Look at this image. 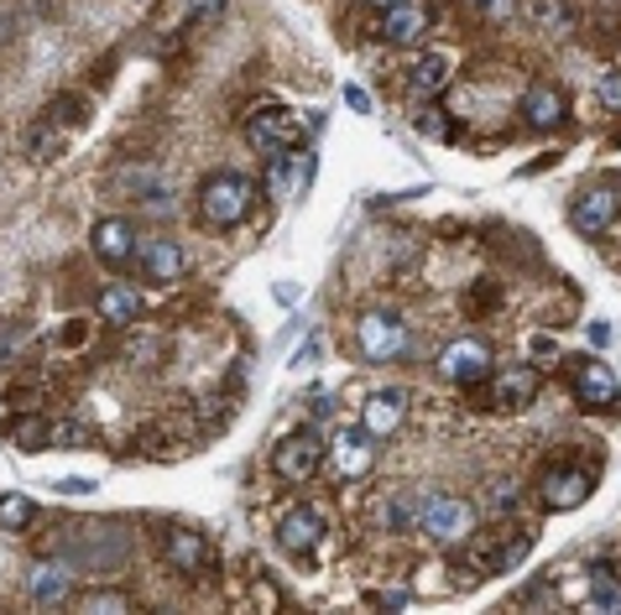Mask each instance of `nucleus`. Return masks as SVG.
Listing matches in <instances>:
<instances>
[{
    "mask_svg": "<svg viewBox=\"0 0 621 615\" xmlns=\"http://www.w3.org/2000/svg\"><path fill=\"white\" fill-rule=\"evenodd\" d=\"M251 204H257V183L246 172H214V178H204V189H199V214L214 230L241 224L251 214Z\"/></svg>",
    "mask_w": 621,
    "mask_h": 615,
    "instance_id": "f257e3e1",
    "label": "nucleus"
},
{
    "mask_svg": "<svg viewBox=\"0 0 621 615\" xmlns=\"http://www.w3.org/2000/svg\"><path fill=\"white\" fill-rule=\"evenodd\" d=\"M418 532L439 547H465L475 537V506L460 496H444V491L439 496H423V506H418Z\"/></svg>",
    "mask_w": 621,
    "mask_h": 615,
    "instance_id": "f03ea898",
    "label": "nucleus"
},
{
    "mask_svg": "<svg viewBox=\"0 0 621 615\" xmlns=\"http://www.w3.org/2000/svg\"><path fill=\"white\" fill-rule=\"evenodd\" d=\"M355 350H361L365 365H387L408 350V324L402 313H387V308H371L355 319Z\"/></svg>",
    "mask_w": 621,
    "mask_h": 615,
    "instance_id": "7ed1b4c3",
    "label": "nucleus"
},
{
    "mask_svg": "<svg viewBox=\"0 0 621 615\" xmlns=\"http://www.w3.org/2000/svg\"><path fill=\"white\" fill-rule=\"evenodd\" d=\"M329 454V438L324 433H293L272 448V475L288 480V485H303V480L319 475V464Z\"/></svg>",
    "mask_w": 621,
    "mask_h": 615,
    "instance_id": "20e7f679",
    "label": "nucleus"
},
{
    "mask_svg": "<svg viewBox=\"0 0 621 615\" xmlns=\"http://www.w3.org/2000/svg\"><path fill=\"white\" fill-rule=\"evenodd\" d=\"M439 376L454 381V386H481L491 381V344L465 334V340H449L439 350Z\"/></svg>",
    "mask_w": 621,
    "mask_h": 615,
    "instance_id": "39448f33",
    "label": "nucleus"
},
{
    "mask_svg": "<svg viewBox=\"0 0 621 615\" xmlns=\"http://www.w3.org/2000/svg\"><path fill=\"white\" fill-rule=\"evenodd\" d=\"M298 120L282 110V104H261V110H251L246 115V141L257 147V152H267V157H282V152H293L298 147Z\"/></svg>",
    "mask_w": 621,
    "mask_h": 615,
    "instance_id": "423d86ee",
    "label": "nucleus"
},
{
    "mask_svg": "<svg viewBox=\"0 0 621 615\" xmlns=\"http://www.w3.org/2000/svg\"><path fill=\"white\" fill-rule=\"evenodd\" d=\"M574 402L590 412H611L621 402V386L611 376V365L595 355H580L574 360Z\"/></svg>",
    "mask_w": 621,
    "mask_h": 615,
    "instance_id": "0eeeda50",
    "label": "nucleus"
},
{
    "mask_svg": "<svg viewBox=\"0 0 621 615\" xmlns=\"http://www.w3.org/2000/svg\"><path fill=\"white\" fill-rule=\"evenodd\" d=\"M329 464H334L340 480L371 475V464H377V438H371L365 427H340V433L329 438Z\"/></svg>",
    "mask_w": 621,
    "mask_h": 615,
    "instance_id": "6e6552de",
    "label": "nucleus"
},
{
    "mask_svg": "<svg viewBox=\"0 0 621 615\" xmlns=\"http://www.w3.org/2000/svg\"><path fill=\"white\" fill-rule=\"evenodd\" d=\"M429 27H433L429 0H398V6L381 11V42H392V48H413V42H423Z\"/></svg>",
    "mask_w": 621,
    "mask_h": 615,
    "instance_id": "1a4fd4ad",
    "label": "nucleus"
},
{
    "mask_svg": "<svg viewBox=\"0 0 621 615\" xmlns=\"http://www.w3.org/2000/svg\"><path fill=\"white\" fill-rule=\"evenodd\" d=\"M570 224L585 240H601L605 230L617 224V193L605 189V183H590V189H580V193H574V204H570Z\"/></svg>",
    "mask_w": 621,
    "mask_h": 615,
    "instance_id": "9d476101",
    "label": "nucleus"
},
{
    "mask_svg": "<svg viewBox=\"0 0 621 615\" xmlns=\"http://www.w3.org/2000/svg\"><path fill=\"white\" fill-rule=\"evenodd\" d=\"M590 491H595L590 470H549L538 480V506L543 512H574V506L590 501Z\"/></svg>",
    "mask_w": 621,
    "mask_h": 615,
    "instance_id": "9b49d317",
    "label": "nucleus"
},
{
    "mask_svg": "<svg viewBox=\"0 0 621 615\" xmlns=\"http://www.w3.org/2000/svg\"><path fill=\"white\" fill-rule=\"evenodd\" d=\"M162 558H168V568H173V574L193 579V574H204V568H214V547H209V537H204V532H193V527H173L168 537H162Z\"/></svg>",
    "mask_w": 621,
    "mask_h": 615,
    "instance_id": "f8f14e48",
    "label": "nucleus"
},
{
    "mask_svg": "<svg viewBox=\"0 0 621 615\" xmlns=\"http://www.w3.org/2000/svg\"><path fill=\"white\" fill-rule=\"evenodd\" d=\"M319 543H324V512H313V506H293V512L277 522V547H282V553L309 558V553H319Z\"/></svg>",
    "mask_w": 621,
    "mask_h": 615,
    "instance_id": "ddd939ff",
    "label": "nucleus"
},
{
    "mask_svg": "<svg viewBox=\"0 0 621 615\" xmlns=\"http://www.w3.org/2000/svg\"><path fill=\"white\" fill-rule=\"evenodd\" d=\"M89 245H94V256H100L104 266H126V261L141 251L137 224L121 220V214H110V220L94 224V230H89Z\"/></svg>",
    "mask_w": 621,
    "mask_h": 615,
    "instance_id": "4468645a",
    "label": "nucleus"
},
{
    "mask_svg": "<svg viewBox=\"0 0 621 615\" xmlns=\"http://www.w3.org/2000/svg\"><path fill=\"white\" fill-rule=\"evenodd\" d=\"M485 396H491V407L497 412H522L538 402V371H528V365H512V371H491V386H485Z\"/></svg>",
    "mask_w": 621,
    "mask_h": 615,
    "instance_id": "2eb2a0df",
    "label": "nucleus"
},
{
    "mask_svg": "<svg viewBox=\"0 0 621 615\" xmlns=\"http://www.w3.org/2000/svg\"><path fill=\"white\" fill-rule=\"evenodd\" d=\"M564 115H570V100H564L559 84H533L522 94V125L528 131H559Z\"/></svg>",
    "mask_w": 621,
    "mask_h": 615,
    "instance_id": "dca6fc26",
    "label": "nucleus"
},
{
    "mask_svg": "<svg viewBox=\"0 0 621 615\" xmlns=\"http://www.w3.org/2000/svg\"><path fill=\"white\" fill-rule=\"evenodd\" d=\"M137 256H141V272L152 276V282H162V288H168V282H178V276L189 272V256H183V245H178L173 235L147 240Z\"/></svg>",
    "mask_w": 621,
    "mask_h": 615,
    "instance_id": "f3484780",
    "label": "nucleus"
},
{
    "mask_svg": "<svg viewBox=\"0 0 621 615\" xmlns=\"http://www.w3.org/2000/svg\"><path fill=\"white\" fill-rule=\"evenodd\" d=\"M402 417H408V396L402 392H371L365 396V407H361V427L371 433V438H387V433H398Z\"/></svg>",
    "mask_w": 621,
    "mask_h": 615,
    "instance_id": "a211bd4d",
    "label": "nucleus"
},
{
    "mask_svg": "<svg viewBox=\"0 0 621 615\" xmlns=\"http://www.w3.org/2000/svg\"><path fill=\"white\" fill-rule=\"evenodd\" d=\"M141 308H147V298H141L137 288H121V282H116V288H104V292H100V319H104L110 329L137 324Z\"/></svg>",
    "mask_w": 621,
    "mask_h": 615,
    "instance_id": "6ab92c4d",
    "label": "nucleus"
},
{
    "mask_svg": "<svg viewBox=\"0 0 621 615\" xmlns=\"http://www.w3.org/2000/svg\"><path fill=\"white\" fill-rule=\"evenodd\" d=\"M6 438H11L21 454H42V448H52V423L42 412H17L11 427H6Z\"/></svg>",
    "mask_w": 621,
    "mask_h": 615,
    "instance_id": "aec40b11",
    "label": "nucleus"
},
{
    "mask_svg": "<svg viewBox=\"0 0 621 615\" xmlns=\"http://www.w3.org/2000/svg\"><path fill=\"white\" fill-rule=\"evenodd\" d=\"M73 595V579L63 564H37L32 568V599L37 605H63Z\"/></svg>",
    "mask_w": 621,
    "mask_h": 615,
    "instance_id": "412c9836",
    "label": "nucleus"
},
{
    "mask_svg": "<svg viewBox=\"0 0 621 615\" xmlns=\"http://www.w3.org/2000/svg\"><path fill=\"white\" fill-rule=\"evenodd\" d=\"M21 147H27V157H32V162H58V157H63V147H69V137H63V125H58V120H37Z\"/></svg>",
    "mask_w": 621,
    "mask_h": 615,
    "instance_id": "4be33fe9",
    "label": "nucleus"
},
{
    "mask_svg": "<svg viewBox=\"0 0 621 615\" xmlns=\"http://www.w3.org/2000/svg\"><path fill=\"white\" fill-rule=\"evenodd\" d=\"M449 79H454V69H449L444 52H423V58L413 63V89L418 94H444Z\"/></svg>",
    "mask_w": 621,
    "mask_h": 615,
    "instance_id": "5701e85b",
    "label": "nucleus"
},
{
    "mask_svg": "<svg viewBox=\"0 0 621 615\" xmlns=\"http://www.w3.org/2000/svg\"><path fill=\"white\" fill-rule=\"evenodd\" d=\"M590 605L621 615V579L611 574V568H595V574H590Z\"/></svg>",
    "mask_w": 621,
    "mask_h": 615,
    "instance_id": "b1692460",
    "label": "nucleus"
},
{
    "mask_svg": "<svg viewBox=\"0 0 621 615\" xmlns=\"http://www.w3.org/2000/svg\"><path fill=\"white\" fill-rule=\"evenodd\" d=\"M79 611L84 615H121V611H131V595H126V589H89V595H79Z\"/></svg>",
    "mask_w": 621,
    "mask_h": 615,
    "instance_id": "393cba45",
    "label": "nucleus"
},
{
    "mask_svg": "<svg viewBox=\"0 0 621 615\" xmlns=\"http://www.w3.org/2000/svg\"><path fill=\"white\" fill-rule=\"evenodd\" d=\"M37 516V506L27 496H0V532H21Z\"/></svg>",
    "mask_w": 621,
    "mask_h": 615,
    "instance_id": "a878e982",
    "label": "nucleus"
},
{
    "mask_svg": "<svg viewBox=\"0 0 621 615\" xmlns=\"http://www.w3.org/2000/svg\"><path fill=\"white\" fill-rule=\"evenodd\" d=\"M418 506H423V496H392L387 501V527L392 532L418 527Z\"/></svg>",
    "mask_w": 621,
    "mask_h": 615,
    "instance_id": "bb28decb",
    "label": "nucleus"
},
{
    "mask_svg": "<svg viewBox=\"0 0 621 615\" xmlns=\"http://www.w3.org/2000/svg\"><path fill=\"white\" fill-rule=\"evenodd\" d=\"M470 11L481 21H491V27H501V21H512L518 17V0H465Z\"/></svg>",
    "mask_w": 621,
    "mask_h": 615,
    "instance_id": "cd10ccee",
    "label": "nucleus"
},
{
    "mask_svg": "<svg viewBox=\"0 0 621 615\" xmlns=\"http://www.w3.org/2000/svg\"><path fill=\"white\" fill-rule=\"evenodd\" d=\"M595 94H601L605 110H617V115H621V69H605L601 84H595Z\"/></svg>",
    "mask_w": 621,
    "mask_h": 615,
    "instance_id": "c85d7f7f",
    "label": "nucleus"
},
{
    "mask_svg": "<svg viewBox=\"0 0 621 615\" xmlns=\"http://www.w3.org/2000/svg\"><path fill=\"white\" fill-rule=\"evenodd\" d=\"M63 115H69V125H84V120H89L84 100H79V94H69V100H52V120L63 125Z\"/></svg>",
    "mask_w": 621,
    "mask_h": 615,
    "instance_id": "c756f323",
    "label": "nucleus"
},
{
    "mask_svg": "<svg viewBox=\"0 0 621 615\" xmlns=\"http://www.w3.org/2000/svg\"><path fill=\"white\" fill-rule=\"evenodd\" d=\"M116 189H141V199H147V189H157V172H152V168L116 172Z\"/></svg>",
    "mask_w": 621,
    "mask_h": 615,
    "instance_id": "7c9ffc66",
    "label": "nucleus"
},
{
    "mask_svg": "<svg viewBox=\"0 0 621 615\" xmlns=\"http://www.w3.org/2000/svg\"><path fill=\"white\" fill-rule=\"evenodd\" d=\"M17 27H21V6L17 0H0V48L17 37Z\"/></svg>",
    "mask_w": 621,
    "mask_h": 615,
    "instance_id": "2f4dec72",
    "label": "nucleus"
},
{
    "mask_svg": "<svg viewBox=\"0 0 621 615\" xmlns=\"http://www.w3.org/2000/svg\"><path fill=\"white\" fill-rule=\"evenodd\" d=\"M224 0H189V21H220Z\"/></svg>",
    "mask_w": 621,
    "mask_h": 615,
    "instance_id": "473e14b6",
    "label": "nucleus"
},
{
    "mask_svg": "<svg viewBox=\"0 0 621 615\" xmlns=\"http://www.w3.org/2000/svg\"><path fill=\"white\" fill-rule=\"evenodd\" d=\"M84 438H89V433H84V427H79V423L52 427V444H63V448H84Z\"/></svg>",
    "mask_w": 621,
    "mask_h": 615,
    "instance_id": "72a5a7b5",
    "label": "nucleus"
},
{
    "mask_svg": "<svg viewBox=\"0 0 621 615\" xmlns=\"http://www.w3.org/2000/svg\"><path fill=\"white\" fill-rule=\"evenodd\" d=\"M418 131H423V137H439V141H449V137H454V125H449V115H423V120H418Z\"/></svg>",
    "mask_w": 621,
    "mask_h": 615,
    "instance_id": "f704fd0d",
    "label": "nucleus"
},
{
    "mask_svg": "<svg viewBox=\"0 0 621 615\" xmlns=\"http://www.w3.org/2000/svg\"><path fill=\"white\" fill-rule=\"evenodd\" d=\"M528 11H533V21H538V27H559V21H564V17H559V6H553V0H533Z\"/></svg>",
    "mask_w": 621,
    "mask_h": 615,
    "instance_id": "c9c22d12",
    "label": "nucleus"
},
{
    "mask_svg": "<svg viewBox=\"0 0 621 615\" xmlns=\"http://www.w3.org/2000/svg\"><path fill=\"white\" fill-rule=\"evenodd\" d=\"M533 355H538V365H553V360H559V344H553L549 334H533Z\"/></svg>",
    "mask_w": 621,
    "mask_h": 615,
    "instance_id": "e433bc0d",
    "label": "nucleus"
},
{
    "mask_svg": "<svg viewBox=\"0 0 621 615\" xmlns=\"http://www.w3.org/2000/svg\"><path fill=\"white\" fill-rule=\"evenodd\" d=\"M491 501H497L501 512H507V506L518 501V491H512V480H497V491H491Z\"/></svg>",
    "mask_w": 621,
    "mask_h": 615,
    "instance_id": "4c0bfd02",
    "label": "nucleus"
},
{
    "mask_svg": "<svg viewBox=\"0 0 621 615\" xmlns=\"http://www.w3.org/2000/svg\"><path fill=\"white\" fill-rule=\"evenodd\" d=\"M345 104L365 115V110H371V94H365V89H355V84H345Z\"/></svg>",
    "mask_w": 621,
    "mask_h": 615,
    "instance_id": "58836bf2",
    "label": "nucleus"
},
{
    "mask_svg": "<svg viewBox=\"0 0 621 615\" xmlns=\"http://www.w3.org/2000/svg\"><path fill=\"white\" fill-rule=\"evenodd\" d=\"M58 491H69V496H89L94 491V480H84V475H73V480H63Z\"/></svg>",
    "mask_w": 621,
    "mask_h": 615,
    "instance_id": "ea45409f",
    "label": "nucleus"
},
{
    "mask_svg": "<svg viewBox=\"0 0 621 615\" xmlns=\"http://www.w3.org/2000/svg\"><path fill=\"white\" fill-rule=\"evenodd\" d=\"M257 599L267 605V611H277V605H282V595H277V589H272L267 579H257Z\"/></svg>",
    "mask_w": 621,
    "mask_h": 615,
    "instance_id": "a19ab883",
    "label": "nucleus"
},
{
    "mask_svg": "<svg viewBox=\"0 0 621 615\" xmlns=\"http://www.w3.org/2000/svg\"><path fill=\"white\" fill-rule=\"evenodd\" d=\"M371 599H377V605H398V611L408 605V595H402V589H381V595H371Z\"/></svg>",
    "mask_w": 621,
    "mask_h": 615,
    "instance_id": "79ce46f5",
    "label": "nucleus"
},
{
    "mask_svg": "<svg viewBox=\"0 0 621 615\" xmlns=\"http://www.w3.org/2000/svg\"><path fill=\"white\" fill-rule=\"evenodd\" d=\"M365 6H377V11H387V6H398V0H365Z\"/></svg>",
    "mask_w": 621,
    "mask_h": 615,
    "instance_id": "37998d69",
    "label": "nucleus"
}]
</instances>
